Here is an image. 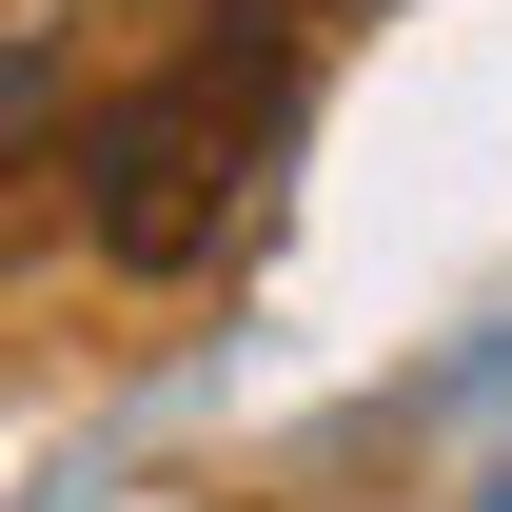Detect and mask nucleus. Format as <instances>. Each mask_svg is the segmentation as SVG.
<instances>
[{"instance_id":"f03ea898","label":"nucleus","mask_w":512,"mask_h":512,"mask_svg":"<svg viewBox=\"0 0 512 512\" xmlns=\"http://www.w3.org/2000/svg\"><path fill=\"white\" fill-rule=\"evenodd\" d=\"M79 217V79L60 60H0V237Z\"/></svg>"},{"instance_id":"f257e3e1","label":"nucleus","mask_w":512,"mask_h":512,"mask_svg":"<svg viewBox=\"0 0 512 512\" xmlns=\"http://www.w3.org/2000/svg\"><path fill=\"white\" fill-rule=\"evenodd\" d=\"M276 119H296V20H276V0H237L217 40H178L138 99H99V119H79V237L119 256V276H197V256L237 237V197H256V158H276Z\"/></svg>"}]
</instances>
